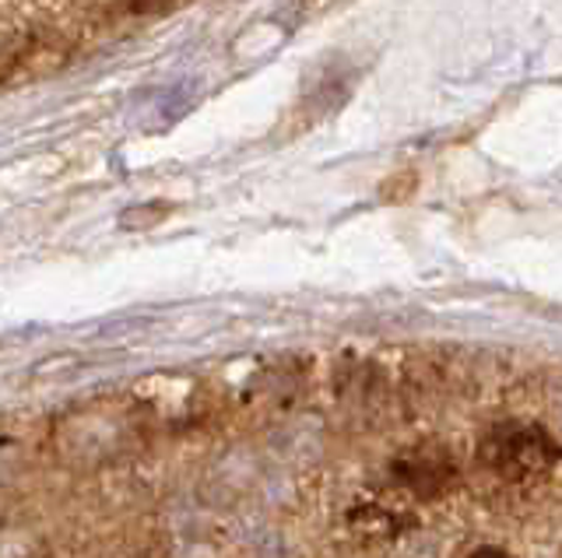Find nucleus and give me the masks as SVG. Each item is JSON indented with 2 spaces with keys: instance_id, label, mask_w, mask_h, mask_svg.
Wrapping results in <instances>:
<instances>
[{
  "instance_id": "obj_1",
  "label": "nucleus",
  "mask_w": 562,
  "mask_h": 558,
  "mask_svg": "<svg viewBox=\"0 0 562 558\" xmlns=\"http://www.w3.org/2000/svg\"><path fill=\"white\" fill-rule=\"evenodd\" d=\"M485 457L499 475L527 478L535 470L541 475L544 467L555 464V443L535 425H503L488 435Z\"/></svg>"
},
{
  "instance_id": "obj_2",
  "label": "nucleus",
  "mask_w": 562,
  "mask_h": 558,
  "mask_svg": "<svg viewBox=\"0 0 562 558\" xmlns=\"http://www.w3.org/2000/svg\"><path fill=\"white\" fill-rule=\"evenodd\" d=\"M468 558H514V555H506L499 548H479V551H471Z\"/></svg>"
},
{
  "instance_id": "obj_3",
  "label": "nucleus",
  "mask_w": 562,
  "mask_h": 558,
  "mask_svg": "<svg viewBox=\"0 0 562 558\" xmlns=\"http://www.w3.org/2000/svg\"><path fill=\"white\" fill-rule=\"evenodd\" d=\"M166 0H134V8L137 11H155V8H162Z\"/></svg>"
}]
</instances>
